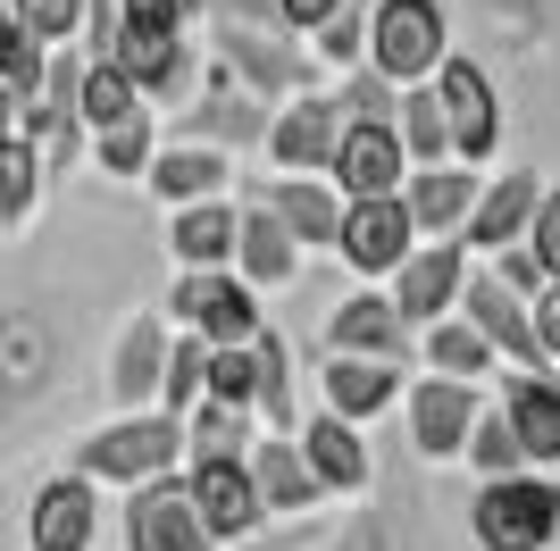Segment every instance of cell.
<instances>
[{"label": "cell", "mask_w": 560, "mask_h": 551, "mask_svg": "<svg viewBox=\"0 0 560 551\" xmlns=\"http://www.w3.org/2000/svg\"><path fill=\"white\" fill-rule=\"evenodd\" d=\"M68 468H84L93 484H117V493H135V484H151V477H176V468H185V418L109 410L93 435H75Z\"/></svg>", "instance_id": "1"}, {"label": "cell", "mask_w": 560, "mask_h": 551, "mask_svg": "<svg viewBox=\"0 0 560 551\" xmlns=\"http://www.w3.org/2000/svg\"><path fill=\"white\" fill-rule=\"evenodd\" d=\"M468 535H477V551H552L560 543V477L552 468L486 477L477 502H468Z\"/></svg>", "instance_id": "2"}, {"label": "cell", "mask_w": 560, "mask_h": 551, "mask_svg": "<svg viewBox=\"0 0 560 551\" xmlns=\"http://www.w3.org/2000/svg\"><path fill=\"white\" fill-rule=\"evenodd\" d=\"M210 59L234 75L243 92H259V101H293V92L327 84V68L310 59L302 34H284V25H210Z\"/></svg>", "instance_id": "3"}, {"label": "cell", "mask_w": 560, "mask_h": 551, "mask_svg": "<svg viewBox=\"0 0 560 551\" xmlns=\"http://www.w3.org/2000/svg\"><path fill=\"white\" fill-rule=\"evenodd\" d=\"M444 59H452L444 0H369V68L385 84H427Z\"/></svg>", "instance_id": "4"}, {"label": "cell", "mask_w": 560, "mask_h": 551, "mask_svg": "<svg viewBox=\"0 0 560 551\" xmlns=\"http://www.w3.org/2000/svg\"><path fill=\"white\" fill-rule=\"evenodd\" d=\"M268 117H277V101H259V92H243L226 68H201V92H192L185 109H176V126H160L167 142H210V151H259L268 142Z\"/></svg>", "instance_id": "5"}, {"label": "cell", "mask_w": 560, "mask_h": 551, "mask_svg": "<svg viewBox=\"0 0 560 551\" xmlns=\"http://www.w3.org/2000/svg\"><path fill=\"white\" fill-rule=\"evenodd\" d=\"M167 326H185L201 343H252L268 318H259V293L234 268H176V284H167Z\"/></svg>", "instance_id": "6"}, {"label": "cell", "mask_w": 560, "mask_h": 551, "mask_svg": "<svg viewBox=\"0 0 560 551\" xmlns=\"http://www.w3.org/2000/svg\"><path fill=\"white\" fill-rule=\"evenodd\" d=\"M427 84H435V101H444L452 160H460V167H486L493 151H502V126H511V117H502V84H493V75L477 68L468 50H452V59L427 75Z\"/></svg>", "instance_id": "7"}, {"label": "cell", "mask_w": 560, "mask_h": 551, "mask_svg": "<svg viewBox=\"0 0 560 551\" xmlns=\"http://www.w3.org/2000/svg\"><path fill=\"white\" fill-rule=\"evenodd\" d=\"M117 543H126V551H226L210 527H201V509H192V493H185V468L126 493V509H117Z\"/></svg>", "instance_id": "8"}, {"label": "cell", "mask_w": 560, "mask_h": 551, "mask_svg": "<svg viewBox=\"0 0 560 551\" xmlns=\"http://www.w3.org/2000/svg\"><path fill=\"white\" fill-rule=\"evenodd\" d=\"M167 343H176L167 309H135V318L109 335V360H101V401H109V410H160Z\"/></svg>", "instance_id": "9"}, {"label": "cell", "mask_w": 560, "mask_h": 551, "mask_svg": "<svg viewBox=\"0 0 560 551\" xmlns=\"http://www.w3.org/2000/svg\"><path fill=\"white\" fill-rule=\"evenodd\" d=\"M335 142H343V109H335V84H310L293 101H277L268 117V167L277 176H327L335 167Z\"/></svg>", "instance_id": "10"}, {"label": "cell", "mask_w": 560, "mask_h": 551, "mask_svg": "<svg viewBox=\"0 0 560 551\" xmlns=\"http://www.w3.org/2000/svg\"><path fill=\"white\" fill-rule=\"evenodd\" d=\"M486 410V385H460V376H410L401 392V418H410V452L427 468H452L468 452V426Z\"/></svg>", "instance_id": "11"}, {"label": "cell", "mask_w": 560, "mask_h": 551, "mask_svg": "<svg viewBox=\"0 0 560 551\" xmlns=\"http://www.w3.org/2000/svg\"><path fill=\"white\" fill-rule=\"evenodd\" d=\"M419 251V226H410V201L401 192H369V201H343V234H335V259H343L360 284H385L401 259Z\"/></svg>", "instance_id": "12"}, {"label": "cell", "mask_w": 560, "mask_h": 551, "mask_svg": "<svg viewBox=\"0 0 560 551\" xmlns=\"http://www.w3.org/2000/svg\"><path fill=\"white\" fill-rule=\"evenodd\" d=\"M109 59L126 75H135V92L142 101H151V109H185L192 92H201V68H210V59H201V50H192V34H135V25L117 17V43H109Z\"/></svg>", "instance_id": "13"}, {"label": "cell", "mask_w": 560, "mask_h": 551, "mask_svg": "<svg viewBox=\"0 0 560 551\" xmlns=\"http://www.w3.org/2000/svg\"><path fill=\"white\" fill-rule=\"evenodd\" d=\"M59 376V335L25 301H0V426H18Z\"/></svg>", "instance_id": "14"}, {"label": "cell", "mask_w": 560, "mask_h": 551, "mask_svg": "<svg viewBox=\"0 0 560 551\" xmlns=\"http://www.w3.org/2000/svg\"><path fill=\"white\" fill-rule=\"evenodd\" d=\"M25 551H101V484L84 468H59V477L34 484V502H25Z\"/></svg>", "instance_id": "15"}, {"label": "cell", "mask_w": 560, "mask_h": 551, "mask_svg": "<svg viewBox=\"0 0 560 551\" xmlns=\"http://www.w3.org/2000/svg\"><path fill=\"white\" fill-rule=\"evenodd\" d=\"M185 493L201 509V527L226 551L268 535V502H259V484H252V459H185Z\"/></svg>", "instance_id": "16"}, {"label": "cell", "mask_w": 560, "mask_h": 551, "mask_svg": "<svg viewBox=\"0 0 560 551\" xmlns=\"http://www.w3.org/2000/svg\"><path fill=\"white\" fill-rule=\"evenodd\" d=\"M460 318L477 326L493 351H502V367H552V360H544V343H536V309H527V293H511L493 268H468Z\"/></svg>", "instance_id": "17"}, {"label": "cell", "mask_w": 560, "mask_h": 551, "mask_svg": "<svg viewBox=\"0 0 560 551\" xmlns=\"http://www.w3.org/2000/svg\"><path fill=\"white\" fill-rule=\"evenodd\" d=\"M327 351H360V360H394V367H410V360H419V326L394 309V293H385V284H360L351 301H335Z\"/></svg>", "instance_id": "18"}, {"label": "cell", "mask_w": 560, "mask_h": 551, "mask_svg": "<svg viewBox=\"0 0 560 551\" xmlns=\"http://www.w3.org/2000/svg\"><path fill=\"white\" fill-rule=\"evenodd\" d=\"M468 268H477V259H468V243H419V251L385 276V293H394V309H401L410 326H435V318H452V309H460Z\"/></svg>", "instance_id": "19"}, {"label": "cell", "mask_w": 560, "mask_h": 551, "mask_svg": "<svg viewBox=\"0 0 560 551\" xmlns=\"http://www.w3.org/2000/svg\"><path fill=\"white\" fill-rule=\"evenodd\" d=\"M536 201H544L536 167H502V176H486V192H477V209H468V226H460L468 259H493V251H511V243H527Z\"/></svg>", "instance_id": "20"}, {"label": "cell", "mask_w": 560, "mask_h": 551, "mask_svg": "<svg viewBox=\"0 0 560 551\" xmlns=\"http://www.w3.org/2000/svg\"><path fill=\"white\" fill-rule=\"evenodd\" d=\"M477 192H486V167H460V160L410 167L401 201H410V226H419V243H460L468 209H477Z\"/></svg>", "instance_id": "21"}, {"label": "cell", "mask_w": 560, "mask_h": 551, "mask_svg": "<svg viewBox=\"0 0 560 551\" xmlns=\"http://www.w3.org/2000/svg\"><path fill=\"white\" fill-rule=\"evenodd\" d=\"M401 392H410V376H401L394 360H360V351H327V360H318V401H327L335 418H351V426L401 410Z\"/></svg>", "instance_id": "22"}, {"label": "cell", "mask_w": 560, "mask_h": 551, "mask_svg": "<svg viewBox=\"0 0 560 551\" xmlns=\"http://www.w3.org/2000/svg\"><path fill=\"white\" fill-rule=\"evenodd\" d=\"M502 418L518 426L527 468H560V367H502Z\"/></svg>", "instance_id": "23"}, {"label": "cell", "mask_w": 560, "mask_h": 551, "mask_svg": "<svg viewBox=\"0 0 560 551\" xmlns=\"http://www.w3.org/2000/svg\"><path fill=\"white\" fill-rule=\"evenodd\" d=\"M335 192L343 201H369V192H401L410 184V151H401L394 126H343V142H335Z\"/></svg>", "instance_id": "24"}, {"label": "cell", "mask_w": 560, "mask_h": 551, "mask_svg": "<svg viewBox=\"0 0 560 551\" xmlns=\"http://www.w3.org/2000/svg\"><path fill=\"white\" fill-rule=\"evenodd\" d=\"M302 459H310V477H318V493H369L376 484V459H369V435L351 426V418H335V410H318V418H302Z\"/></svg>", "instance_id": "25"}, {"label": "cell", "mask_w": 560, "mask_h": 551, "mask_svg": "<svg viewBox=\"0 0 560 551\" xmlns=\"http://www.w3.org/2000/svg\"><path fill=\"white\" fill-rule=\"evenodd\" d=\"M234 184V151H210V142H167L160 134V160L142 176V192L160 209H185V201H218Z\"/></svg>", "instance_id": "26"}, {"label": "cell", "mask_w": 560, "mask_h": 551, "mask_svg": "<svg viewBox=\"0 0 560 551\" xmlns=\"http://www.w3.org/2000/svg\"><path fill=\"white\" fill-rule=\"evenodd\" d=\"M302 243H293V226H284L268 201H243V234H234V276L252 284V293H277V284H293L302 276Z\"/></svg>", "instance_id": "27"}, {"label": "cell", "mask_w": 560, "mask_h": 551, "mask_svg": "<svg viewBox=\"0 0 560 551\" xmlns=\"http://www.w3.org/2000/svg\"><path fill=\"white\" fill-rule=\"evenodd\" d=\"M252 360H259V392H252V418L259 435H302V351L284 343L277 326H259L252 335Z\"/></svg>", "instance_id": "28"}, {"label": "cell", "mask_w": 560, "mask_h": 551, "mask_svg": "<svg viewBox=\"0 0 560 551\" xmlns=\"http://www.w3.org/2000/svg\"><path fill=\"white\" fill-rule=\"evenodd\" d=\"M234 234H243V201H185L167 209V259L176 268H234Z\"/></svg>", "instance_id": "29"}, {"label": "cell", "mask_w": 560, "mask_h": 551, "mask_svg": "<svg viewBox=\"0 0 560 551\" xmlns=\"http://www.w3.org/2000/svg\"><path fill=\"white\" fill-rule=\"evenodd\" d=\"M259 201L293 226L302 251H335V234H343V192H335V176H268Z\"/></svg>", "instance_id": "30"}, {"label": "cell", "mask_w": 560, "mask_h": 551, "mask_svg": "<svg viewBox=\"0 0 560 551\" xmlns=\"http://www.w3.org/2000/svg\"><path fill=\"white\" fill-rule=\"evenodd\" d=\"M252 484H259V502H268V518H310V509L327 502L293 435H259L252 443Z\"/></svg>", "instance_id": "31"}, {"label": "cell", "mask_w": 560, "mask_h": 551, "mask_svg": "<svg viewBox=\"0 0 560 551\" xmlns=\"http://www.w3.org/2000/svg\"><path fill=\"white\" fill-rule=\"evenodd\" d=\"M419 367L427 376H460V385H486V376H502V351L477 335V326L452 309V318L419 326Z\"/></svg>", "instance_id": "32"}, {"label": "cell", "mask_w": 560, "mask_h": 551, "mask_svg": "<svg viewBox=\"0 0 560 551\" xmlns=\"http://www.w3.org/2000/svg\"><path fill=\"white\" fill-rule=\"evenodd\" d=\"M84 160L109 184H142L151 160H160V109H135V117H117V126H101V134L84 142Z\"/></svg>", "instance_id": "33"}, {"label": "cell", "mask_w": 560, "mask_h": 551, "mask_svg": "<svg viewBox=\"0 0 560 551\" xmlns=\"http://www.w3.org/2000/svg\"><path fill=\"white\" fill-rule=\"evenodd\" d=\"M43 192H50V160H43V142L18 126L0 142V226H25L43 209Z\"/></svg>", "instance_id": "34"}, {"label": "cell", "mask_w": 560, "mask_h": 551, "mask_svg": "<svg viewBox=\"0 0 560 551\" xmlns=\"http://www.w3.org/2000/svg\"><path fill=\"white\" fill-rule=\"evenodd\" d=\"M252 443H259V418L234 410V401H201L185 418V459H252Z\"/></svg>", "instance_id": "35"}, {"label": "cell", "mask_w": 560, "mask_h": 551, "mask_svg": "<svg viewBox=\"0 0 560 551\" xmlns=\"http://www.w3.org/2000/svg\"><path fill=\"white\" fill-rule=\"evenodd\" d=\"M394 134H401V151H410V167L452 160V126H444V101H435V84H401Z\"/></svg>", "instance_id": "36"}, {"label": "cell", "mask_w": 560, "mask_h": 551, "mask_svg": "<svg viewBox=\"0 0 560 551\" xmlns=\"http://www.w3.org/2000/svg\"><path fill=\"white\" fill-rule=\"evenodd\" d=\"M460 468L477 484L486 477H511V468H527V452H518V426L502 418V401H486L477 410V426H468V452H460Z\"/></svg>", "instance_id": "37"}, {"label": "cell", "mask_w": 560, "mask_h": 551, "mask_svg": "<svg viewBox=\"0 0 560 551\" xmlns=\"http://www.w3.org/2000/svg\"><path fill=\"white\" fill-rule=\"evenodd\" d=\"M201 385H210V343L176 326V343H167V376H160V410L167 418H192V410H201Z\"/></svg>", "instance_id": "38"}, {"label": "cell", "mask_w": 560, "mask_h": 551, "mask_svg": "<svg viewBox=\"0 0 560 551\" xmlns=\"http://www.w3.org/2000/svg\"><path fill=\"white\" fill-rule=\"evenodd\" d=\"M151 109L135 92V75L117 68V59H84V134H101V126H117V117Z\"/></svg>", "instance_id": "39"}, {"label": "cell", "mask_w": 560, "mask_h": 551, "mask_svg": "<svg viewBox=\"0 0 560 551\" xmlns=\"http://www.w3.org/2000/svg\"><path fill=\"white\" fill-rule=\"evenodd\" d=\"M310 59H318V68H335V75L369 68V0H343V9L310 34Z\"/></svg>", "instance_id": "40"}, {"label": "cell", "mask_w": 560, "mask_h": 551, "mask_svg": "<svg viewBox=\"0 0 560 551\" xmlns=\"http://www.w3.org/2000/svg\"><path fill=\"white\" fill-rule=\"evenodd\" d=\"M335 109H343V126H394L401 84H385L376 68H351L343 84H335Z\"/></svg>", "instance_id": "41"}, {"label": "cell", "mask_w": 560, "mask_h": 551, "mask_svg": "<svg viewBox=\"0 0 560 551\" xmlns=\"http://www.w3.org/2000/svg\"><path fill=\"white\" fill-rule=\"evenodd\" d=\"M9 17L34 34L43 50H68V43H84V0H9Z\"/></svg>", "instance_id": "42"}, {"label": "cell", "mask_w": 560, "mask_h": 551, "mask_svg": "<svg viewBox=\"0 0 560 551\" xmlns=\"http://www.w3.org/2000/svg\"><path fill=\"white\" fill-rule=\"evenodd\" d=\"M252 392H259L252 343H210V385H201V401H234V410H252Z\"/></svg>", "instance_id": "43"}, {"label": "cell", "mask_w": 560, "mask_h": 551, "mask_svg": "<svg viewBox=\"0 0 560 551\" xmlns=\"http://www.w3.org/2000/svg\"><path fill=\"white\" fill-rule=\"evenodd\" d=\"M43 68H50V50L34 43L25 25H9V34H0V84L18 92V101H34V92H43Z\"/></svg>", "instance_id": "44"}, {"label": "cell", "mask_w": 560, "mask_h": 551, "mask_svg": "<svg viewBox=\"0 0 560 551\" xmlns=\"http://www.w3.org/2000/svg\"><path fill=\"white\" fill-rule=\"evenodd\" d=\"M135 34H192V0H117Z\"/></svg>", "instance_id": "45"}, {"label": "cell", "mask_w": 560, "mask_h": 551, "mask_svg": "<svg viewBox=\"0 0 560 551\" xmlns=\"http://www.w3.org/2000/svg\"><path fill=\"white\" fill-rule=\"evenodd\" d=\"M527 251L544 259V276L560 284V184H544V201H536V226H527Z\"/></svg>", "instance_id": "46"}, {"label": "cell", "mask_w": 560, "mask_h": 551, "mask_svg": "<svg viewBox=\"0 0 560 551\" xmlns=\"http://www.w3.org/2000/svg\"><path fill=\"white\" fill-rule=\"evenodd\" d=\"M486 268H493V276H502V284H511V293H527V301H536V293H544V284H552V276H544V259H536V251H527V243H511V251H493V259H486Z\"/></svg>", "instance_id": "47"}, {"label": "cell", "mask_w": 560, "mask_h": 551, "mask_svg": "<svg viewBox=\"0 0 560 551\" xmlns=\"http://www.w3.org/2000/svg\"><path fill=\"white\" fill-rule=\"evenodd\" d=\"M527 309H536V343H544V360L560 367V284H544V293L527 301Z\"/></svg>", "instance_id": "48"}, {"label": "cell", "mask_w": 560, "mask_h": 551, "mask_svg": "<svg viewBox=\"0 0 560 551\" xmlns=\"http://www.w3.org/2000/svg\"><path fill=\"white\" fill-rule=\"evenodd\" d=\"M335 9H343V0H277V17L293 25V34H302V43H310V34H318V25L335 17Z\"/></svg>", "instance_id": "49"}, {"label": "cell", "mask_w": 560, "mask_h": 551, "mask_svg": "<svg viewBox=\"0 0 560 551\" xmlns=\"http://www.w3.org/2000/svg\"><path fill=\"white\" fill-rule=\"evenodd\" d=\"M486 9H493V17H502V25H552V9H560V0H486Z\"/></svg>", "instance_id": "50"}, {"label": "cell", "mask_w": 560, "mask_h": 551, "mask_svg": "<svg viewBox=\"0 0 560 551\" xmlns=\"http://www.w3.org/2000/svg\"><path fill=\"white\" fill-rule=\"evenodd\" d=\"M18 126H25V101H18V92H9V84H0V142L18 134Z\"/></svg>", "instance_id": "51"}, {"label": "cell", "mask_w": 560, "mask_h": 551, "mask_svg": "<svg viewBox=\"0 0 560 551\" xmlns=\"http://www.w3.org/2000/svg\"><path fill=\"white\" fill-rule=\"evenodd\" d=\"M9 25H18V17H9V0H0V34H9Z\"/></svg>", "instance_id": "52"}]
</instances>
